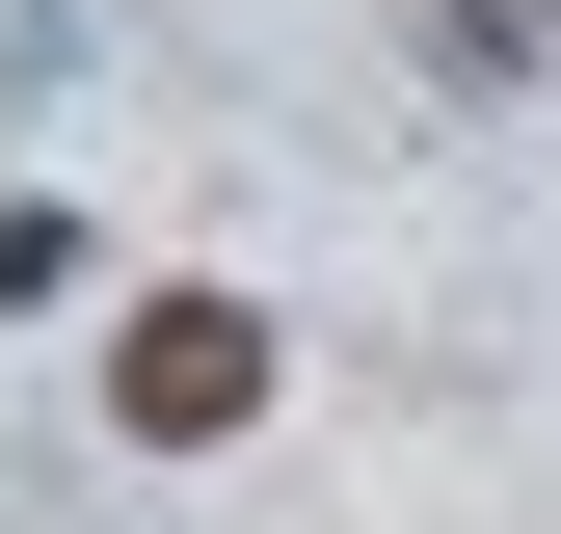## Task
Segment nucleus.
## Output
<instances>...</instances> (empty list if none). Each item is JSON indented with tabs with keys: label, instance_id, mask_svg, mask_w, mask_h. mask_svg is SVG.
Returning a JSON list of instances; mask_svg holds the SVG:
<instances>
[{
	"label": "nucleus",
	"instance_id": "nucleus-1",
	"mask_svg": "<svg viewBox=\"0 0 561 534\" xmlns=\"http://www.w3.org/2000/svg\"><path fill=\"white\" fill-rule=\"evenodd\" d=\"M241 400H267V321H241V294H134V321H107V428H161V454H215Z\"/></svg>",
	"mask_w": 561,
	"mask_h": 534
}]
</instances>
